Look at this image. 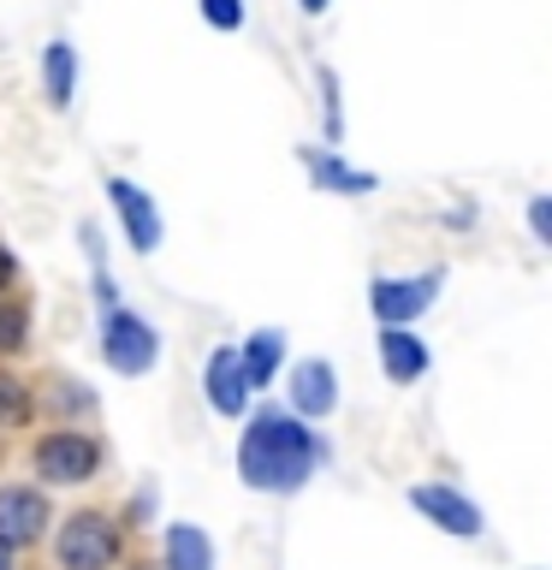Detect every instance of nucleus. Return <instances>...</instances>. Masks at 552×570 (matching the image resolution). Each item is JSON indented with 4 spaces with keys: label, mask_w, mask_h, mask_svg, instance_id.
I'll list each match as a JSON object with an SVG mask.
<instances>
[{
    "label": "nucleus",
    "mask_w": 552,
    "mask_h": 570,
    "mask_svg": "<svg viewBox=\"0 0 552 570\" xmlns=\"http://www.w3.org/2000/svg\"><path fill=\"white\" fill-rule=\"evenodd\" d=\"M321 463V440L309 422H297L292 410H256L244 416V440H238V475L256 493H297Z\"/></svg>",
    "instance_id": "nucleus-1"
},
{
    "label": "nucleus",
    "mask_w": 552,
    "mask_h": 570,
    "mask_svg": "<svg viewBox=\"0 0 552 570\" xmlns=\"http://www.w3.org/2000/svg\"><path fill=\"white\" fill-rule=\"evenodd\" d=\"M53 570H119L125 552V523L101 505H83L71 517H53Z\"/></svg>",
    "instance_id": "nucleus-2"
},
{
    "label": "nucleus",
    "mask_w": 552,
    "mask_h": 570,
    "mask_svg": "<svg viewBox=\"0 0 552 570\" xmlns=\"http://www.w3.org/2000/svg\"><path fill=\"white\" fill-rule=\"evenodd\" d=\"M107 463V445L78 422H60L48 434L30 440V470H36V488H89Z\"/></svg>",
    "instance_id": "nucleus-3"
},
{
    "label": "nucleus",
    "mask_w": 552,
    "mask_h": 570,
    "mask_svg": "<svg viewBox=\"0 0 552 570\" xmlns=\"http://www.w3.org/2000/svg\"><path fill=\"white\" fill-rule=\"evenodd\" d=\"M440 285H445V267H422V274H381L368 285L374 321H381V327H416V321L440 303Z\"/></svg>",
    "instance_id": "nucleus-4"
},
{
    "label": "nucleus",
    "mask_w": 552,
    "mask_h": 570,
    "mask_svg": "<svg viewBox=\"0 0 552 570\" xmlns=\"http://www.w3.org/2000/svg\"><path fill=\"white\" fill-rule=\"evenodd\" d=\"M160 356V333L142 321L137 309H125V303H114V309H101V363L114 374H149Z\"/></svg>",
    "instance_id": "nucleus-5"
},
{
    "label": "nucleus",
    "mask_w": 552,
    "mask_h": 570,
    "mask_svg": "<svg viewBox=\"0 0 552 570\" xmlns=\"http://www.w3.org/2000/svg\"><path fill=\"white\" fill-rule=\"evenodd\" d=\"M48 523H53L48 488H30V481L0 488V552H30L48 534Z\"/></svg>",
    "instance_id": "nucleus-6"
},
{
    "label": "nucleus",
    "mask_w": 552,
    "mask_h": 570,
    "mask_svg": "<svg viewBox=\"0 0 552 570\" xmlns=\"http://www.w3.org/2000/svg\"><path fill=\"white\" fill-rule=\"evenodd\" d=\"M107 203H114L119 226H125V244H131L137 256H155V249H160V238H167V220H160L155 196L142 190L137 178L114 173V178H107Z\"/></svg>",
    "instance_id": "nucleus-7"
},
{
    "label": "nucleus",
    "mask_w": 552,
    "mask_h": 570,
    "mask_svg": "<svg viewBox=\"0 0 552 570\" xmlns=\"http://www.w3.org/2000/svg\"><path fill=\"white\" fill-rule=\"evenodd\" d=\"M410 505H416L440 534H457V541H475V534L487 529L475 499H463L457 488H445V481H422V488H410Z\"/></svg>",
    "instance_id": "nucleus-8"
},
{
    "label": "nucleus",
    "mask_w": 552,
    "mask_h": 570,
    "mask_svg": "<svg viewBox=\"0 0 552 570\" xmlns=\"http://www.w3.org/2000/svg\"><path fill=\"white\" fill-rule=\"evenodd\" d=\"M333 404H338V374L327 356H303V363L292 368V416L297 422H321V416H333Z\"/></svg>",
    "instance_id": "nucleus-9"
},
{
    "label": "nucleus",
    "mask_w": 552,
    "mask_h": 570,
    "mask_svg": "<svg viewBox=\"0 0 552 570\" xmlns=\"http://www.w3.org/2000/svg\"><path fill=\"white\" fill-rule=\"evenodd\" d=\"M203 399L220 410V416H244V410H249V386H244V368H238V351H231V345L208 351V363H203Z\"/></svg>",
    "instance_id": "nucleus-10"
},
{
    "label": "nucleus",
    "mask_w": 552,
    "mask_h": 570,
    "mask_svg": "<svg viewBox=\"0 0 552 570\" xmlns=\"http://www.w3.org/2000/svg\"><path fill=\"white\" fill-rule=\"evenodd\" d=\"M297 160L309 167L315 178V190H333V196H368L381 178L363 173V167H351V160H338L333 149H297Z\"/></svg>",
    "instance_id": "nucleus-11"
},
{
    "label": "nucleus",
    "mask_w": 552,
    "mask_h": 570,
    "mask_svg": "<svg viewBox=\"0 0 552 570\" xmlns=\"http://www.w3.org/2000/svg\"><path fill=\"white\" fill-rule=\"evenodd\" d=\"M381 368H386V381H422L427 374V345H422V333H410V327H381Z\"/></svg>",
    "instance_id": "nucleus-12"
},
{
    "label": "nucleus",
    "mask_w": 552,
    "mask_h": 570,
    "mask_svg": "<svg viewBox=\"0 0 552 570\" xmlns=\"http://www.w3.org/2000/svg\"><path fill=\"white\" fill-rule=\"evenodd\" d=\"M279 363H285V333L279 327H256L249 345L238 351V368H244V386L262 392L267 381H279Z\"/></svg>",
    "instance_id": "nucleus-13"
},
{
    "label": "nucleus",
    "mask_w": 552,
    "mask_h": 570,
    "mask_svg": "<svg viewBox=\"0 0 552 570\" xmlns=\"http://www.w3.org/2000/svg\"><path fill=\"white\" fill-rule=\"evenodd\" d=\"M160 570H214V541L196 523H167V534H160Z\"/></svg>",
    "instance_id": "nucleus-14"
},
{
    "label": "nucleus",
    "mask_w": 552,
    "mask_h": 570,
    "mask_svg": "<svg viewBox=\"0 0 552 570\" xmlns=\"http://www.w3.org/2000/svg\"><path fill=\"white\" fill-rule=\"evenodd\" d=\"M42 89H48L53 107H71V96H78V48H71L66 36H53L42 48Z\"/></svg>",
    "instance_id": "nucleus-15"
},
{
    "label": "nucleus",
    "mask_w": 552,
    "mask_h": 570,
    "mask_svg": "<svg viewBox=\"0 0 552 570\" xmlns=\"http://www.w3.org/2000/svg\"><path fill=\"white\" fill-rule=\"evenodd\" d=\"M36 386L24 381V374L0 368V434H24V428L36 422Z\"/></svg>",
    "instance_id": "nucleus-16"
},
{
    "label": "nucleus",
    "mask_w": 552,
    "mask_h": 570,
    "mask_svg": "<svg viewBox=\"0 0 552 570\" xmlns=\"http://www.w3.org/2000/svg\"><path fill=\"white\" fill-rule=\"evenodd\" d=\"M30 345V303L24 297H0V363H7V356H18Z\"/></svg>",
    "instance_id": "nucleus-17"
},
{
    "label": "nucleus",
    "mask_w": 552,
    "mask_h": 570,
    "mask_svg": "<svg viewBox=\"0 0 552 570\" xmlns=\"http://www.w3.org/2000/svg\"><path fill=\"white\" fill-rule=\"evenodd\" d=\"M203 24H214V30H244V0H203Z\"/></svg>",
    "instance_id": "nucleus-18"
},
{
    "label": "nucleus",
    "mask_w": 552,
    "mask_h": 570,
    "mask_svg": "<svg viewBox=\"0 0 552 570\" xmlns=\"http://www.w3.org/2000/svg\"><path fill=\"white\" fill-rule=\"evenodd\" d=\"M529 232H534V244H552V196L529 203Z\"/></svg>",
    "instance_id": "nucleus-19"
},
{
    "label": "nucleus",
    "mask_w": 552,
    "mask_h": 570,
    "mask_svg": "<svg viewBox=\"0 0 552 570\" xmlns=\"http://www.w3.org/2000/svg\"><path fill=\"white\" fill-rule=\"evenodd\" d=\"M12 285H18V256H12L7 244H0V297H7Z\"/></svg>",
    "instance_id": "nucleus-20"
},
{
    "label": "nucleus",
    "mask_w": 552,
    "mask_h": 570,
    "mask_svg": "<svg viewBox=\"0 0 552 570\" xmlns=\"http://www.w3.org/2000/svg\"><path fill=\"white\" fill-rule=\"evenodd\" d=\"M297 7H303V12H309V18H321V12H327V7H333V0H297Z\"/></svg>",
    "instance_id": "nucleus-21"
},
{
    "label": "nucleus",
    "mask_w": 552,
    "mask_h": 570,
    "mask_svg": "<svg viewBox=\"0 0 552 570\" xmlns=\"http://www.w3.org/2000/svg\"><path fill=\"white\" fill-rule=\"evenodd\" d=\"M125 570H155V564H125Z\"/></svg>",
    "instance_id": "nucleus-22"
}]
</instances>
